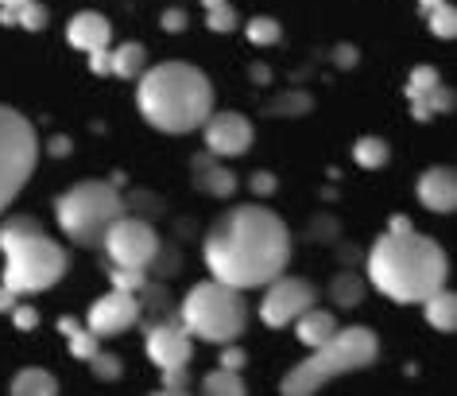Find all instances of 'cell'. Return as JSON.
Masks as SVG:
<instances>
[{
  "mask_svg": "<svg viewBox=\"0 0 457 396\" xmlns=\"http://www.w3.org/2000/svg\"><path fill=\"white\" fill-rule=\"evenodd\" d=\"M213 280L233 288H264L291 260V230L276 210L248 202L233 206L210 225L202 245Z\"/></svg>",
  "mask_w": 457,
  "mask_h": 396,
  "instance_id": "6da1fadb",
  "label": "cell"
},
{
  "mask_svg": "<svg viewBox=\"0 0 457 396\" xmlns=\"http://www.w3.org/2000/svg\"><path fill=\"white\" fill-rule=\"evenodd\" d=\"M364 273L376 291H384L392 303H422L430 291H438L450 276L445 249L415 230H387L380 241L369 249Z\"/></svg>",
  "mask_w": 457,
  "mask_h": 396,
  "instance_id": "7a4b0ae2",
  "label": "cell"
},
{
  "mask_svg": "<svg viewBox=\"0 0 457 396\" xmlns=\"http://www.w3.org/2000/svg\"><path fill=\"white\" fill-rule=\"evenodd\" d=\"M136 82V105L159 132H194L213 113L210 78L190 63H159Z\"/></svg>",
  "mask_w": 457,
  "mask_h": 396,
  "instance_id": "3957f363",
  "label": "cell"
},
{
  "mask_svg": "<svg viewBox=\"0 0 457 396\" xmlns=\"http://www.w3.org/2000/svg\"><path fill=\"white\" fill-rule=\"evenodd\" d=\"M0 253H4V284L16 296L54 288L71 268L66 249L51 233H43V225L28 214L0 222Z\"/></svg>",
  "mask_w": 457,
  "mask_h": 396,
  "instance_id": "277c9868",
  "label": "cell"
},
{
  "mask_svg": "<svg viewBox=\"0 0 457 396\" xmlns=\"http://www.w3.org/2000/svg\"><path fill=\"white\" fill-rule=\"evenodd\" d=\"M376 354H380V342L369 326H345L329 338V342L314 346V354L299 361L287 377H283L279 392L283 396H306V392H318L326 381L334 377H345V373H357V369H369Z\"/></svg>",
  "mask_w": 457,
  "mask_h": 396,
  "instance_id": "5b68a950",
  "label": "cell"
},
{
  "mask_svg": "<svg viewBox=\"0 0 457 396\" xmlns=\"http://www.w3.org/2000/svg\"><path fill=\"white\" fill-rule=\"evenodd\" d=\"M179 323L190 331V338L202 342L225 346L237 342L248 326V303L241 296V288L221 284V280H202L187 291V299L179 303Z\"/></svg>",
  "mask_w": 457,
  "mask_h": 396,
  "instance_id": "8992f818",
  "label": "cell"
},
{
  "mask_svg": "<svg viewBox=\"0 0 457 396\" xmlns=\"http://www.w3.org/2000/svg\"><path fill=\"white\" fill-rule=\"evenodd\" d=\"M120 214H124V195L112 179H86V183H74L71 190H62L54 198L59 230L82 249H97L109 222L120 218Z\"/></svg>",
  "mask_w": 457,
  "mask_h": 396,
  "instance_id": "52a82bcc",
  "label": "cell"
},
{
  "mask_svg": "<svg viewBox=\"0 0 457 396\" xmlns=\"http://www.w3.org/2000/svg\"><path fill=\"white\" fill-rule=\"evenodd\" d=\"M39 137L36 124L12 105H0V214L12 202L36 172Z\"/></svg>",
  "mask_w": 457,
  "mask_h": 396,
  "instance_id": "ba28073f",
  "label": "cell"
},
{
  "mask_svg": "<svg viewBox=\"0 0 457 396\" xmlns=\"http://www.w3.org/2000/svg\"><path fill=\"white\" fill-rule=\"evenodd\" d=\"M101 249H105L109 265L120 268H147L159 249V233L152 230L147 218H136V214L124 210L120 218L109 222L105 237H101Z\"/></svg>",
  "mask_w": 457,
  "mask_h": 396,
  "instance_id": "9c48e42d",
  "label": "cell"
},
{
  "mask_svg": "<svg viewBox=\"0 0 457 396\" xmlns=\"http://www.w3.org/2000/svg\"><path fill=\"white\" fill-rule=\"evenodd\" d=\"M264 303H260V319H264V326H271V331H283V326H291L306 308H314L318 291L311 280L303 276H276L264 284Z\"/></svg>",
  "mask_w": 457,
  "mask_h": 396,
  "instance_id": "30bf717a",
  "label": "cell"
},
{
  "mask_svg": "<svg viewBox=\"0 0 457 396\" xmlns=\"http://www.w3.org/2000/svg\"><path fill=\"white\" fill-rule=\"evenodd\" d=\"M144 346H147V358H152L155 369H175V366H190L194 361L190 331L175 315H170V319H147Z\"/></svg>",
  "mask_w": 457,
  "mask_h": 396,
  "instance_id": "8fae6325",
  "label": "cell"
},
{
  "mask_svg": "<svg viewBox=\"0 0 457 396\" xmlns=\"http://www.w3.org/2000/svg\"><path fill=\"white\" fill-rule=\"evenodd\" d=\"M202 140H205V152L217 156V160H233V156H245L253 148V121L245 113H210L202 121Z\"/></svg>",
  "mask_w": 457,
  "mask_h": 396,
  "instance_id": "7c38bea8",
  "label": "cell"
},
{
  "mask_svg": "<svg viewBox=\"0 0 457 396\" xmlns=\"http://www.w3.org/2000/svg\"><path fill=\"white\" fill-rule=\"evenodd\" d=\"M144 319L140 311V299H136V291H124V288H112L109 296H101L94 308L86 315V326L94 331L97 338H112V334H124L132 331L136 323Z\"/></svg>",
  "mask_w": 457,
  "mask_h": 396,
  "instance_id": "4fadbf2b",
  "label": "cell"
},
{
  "mask_svg": "<svg viewBox=\"0 0 457 396\" xmlns=\"http://www.w3.org/2000/svg\"><path fill=\"white\" fill-rule=\"evenodd\" d=\"M419 202L434 214H453L457 206V175L453 167H430L419 179Z\"/></svg>",
  "mask_w": 457,
  "mask_h": 396,
  "instance_id": "5bb4252c",
  "label": "cell"
},
{
  "mask_svg": "<svg viewBox=\"0 0 457 396\" xmlns=\"http://www.w3.org/2000/svg\"><path fill=\"white\" fill-rule=\"evenodd\" d=\"M194 187L205 190V195H213V198H228L237 190V175L228 172V167H221V160L210 152H202V156H194Z\"/></svg>",
  "mask_w": 457,
  "mask_h": 396,
  "instance_id": "9a60e30c",
  "label": "cell"
},
{
  "mask_svg": "<svg viewBox=\"0 0 457 396\" xmlns=\"http://www.w3.org/2000/svg\"><path fill=\"white\" fill-rule=\"evenodd\" d=\"M66 39H71V47L78 51H101V47H109V39H112V28H109V20L101 16V13H78L71 20V28H66Z\"/></svg>",
  "mask_w": 457,
  "mask_h": 396,
  "instance_id": "2e32d148",
  "label": "cell"
},
{
  "mask_svg": "<svg viewBox=\"0 0 457 396\" xmlns=\"http://www.w3.org/2000/svg\"><path fill=\"white\" fill-rule=\"evenodd\" d=\"M291 326H295V334H299V342H303V346H311V350H314V346H322V342H329V338L337 334L334 311H322V308H306Z\"/></svg>",
  "mask_w": 457,
  "mask_h": 396,
  "instance_id": "e0dca14e",
  "label": "cell"
},
{
  "mask_svg": "<svg viewBox=\"0 0 457 396\" xmlns=\"http://www.w3.org/2000/svg\"><path fill=\"white\" fill-rule=\"evenodd\" d=\"M422 311H427V323L434 326V331H442V334L457 331V296L445 284L422 299Z\"/></svg>",
  "mask_w": 457,
  "mask_h": 396,
  "instance_id": "ac0fdd59",
  "label": "cell"
},
{
  "mask_svg": "<svg viewBox=\"0 0 457 396\" xmlns=\"http://www.w3.org/2000/svg\"><path fill=\"white\" fill-rule=\"evenodd\" d=\"M147 71V47L144 43H124L109 51V74L112 78H140Z\"/></svg>",
  "mask_w": 457,
  "mask_h": 396,
  "instance_id": "d6986e66",
  "label": "cell"
},
{
  "mask_svg": "<svg viewBox=\"0 0 457 396\" xmlns=\"http://www.w3.org/2000/svg\"><path fill=\"white\" fill-rule=\"evenodd\" d=\"M12 392L16 396H54L59 392V381H54V373L31 366V369H20L12 377Z\"/></svg>",
  "mask_w": 457,
  "mask_h": 396,
  "instance_id": "ffe728a7",
  "label": "cell"
},
{
  "mask_svg": "<svg viewBox=\"0 0 457 396\" xmlns=\"http://www.w3.org/2000/svg\"><path fill=\"white\" fill-rule=\"evenodd\" d=\"M136 299H140V311L147 315V319H170V315H175L170 291L163 284H155V280H147V284L136 291Z\"/></svg>",
  "mask_w": 457,
  "mask_h": 396,
  "instance_id": "44dd1931",
  "label": "cell"
},
{
  "mask_svg": "<svg viewBox=\"0 0 457 396\" xmlns=\"http://www.w3.org/2000/svg\"><path fill=\"white\" fill-rule=\"evenodd\" d=\"M59 331L66 334V342H71V354H74V358L89 361V358L97 354V342H101V338L89 331V326L78 323V319H59Z\"/></svg>",
  "mask_w": 457,
  "mask_h": 396,
  "instance_id": "7402d4cb",
  "label": "cell"
},
{
  "mask_svg": "<svg viewBox=\"0 0 457 396\" xmlns=\"http://www.w3.org/2000/svg\"><path fill=\"white\" fill-rule=\"evenodd\" d=\"M202 392L205 396H245V381L237 369H225L217 366L213 373H205L202 377Z\"/></svg>",
  "mask_w": 457,
  "mask_h": 396,
  "instance_id": "603a6c76",
  "label": "cell"
},
{
  "mask_svg": "<svg viewBox=\"0 0 457 396\" xmlns=\"http://www.w3.org/2000/svg\"><path fill=\"white\" fill-rule=\"evenodd\" d=\"M329 296H334L337 308H357L364 299V280L357 273H341V276H334V284H329Z\"/></svg>",
  "mask_w": 457,
  "mask_h": 396,
  "instance_id": "cb8c5ba5",
  "label": "cell"
},
{
  "mask_svg": "<svg viewBox=\"0 0 457 396\" xmlns=\"http://www.w3.org/2000/svg\"><path fill=\"white\" fill-rule=\"evenodd\" d=\"M387 140L380 137H361L357 144H353V160H357L361 167H369V172H376V167H384L387 164Z\"/></svg>",
  "mask_w": 457,
  "mask_h": 396,
  "instance_id": "d4e9b609",
  "label": "cell"
},
{
  "mask_svg": "<svg viewBox=\"0 0 457 396\" xmlns=\"http://www.w3.org/2000/svg\"><path fill=\"white\" fill-rule=\"evenodd\" d=\"M205 4V28L210 31H237L241 28V20H237V13L228 8V0H202Z\"/></svg>",
  "mask_w": 457,
  "mask_h": 396,
  "instance_id": "484cf974",
  "label": "cell"
},
{
  "mask_svg": "<svg viewBox=\"0 0 457 396\" xmlns=\"http://www.w3.org/2000/svg\"><path fill=\"white\" fill-rule=\"evenodd\" d=\"M245 36H248V43H253V47H271V43L283 39V28H279L271 16H256V20H248Z\"/></svg>",
  "mask_w": 457,
  "mask_h": 396,
  "instance_id": "4316f807",
  "label": "cell"
},
{
  "mask_svg": "<svg viewBox=\"0 0 457 396\" xmlns=\"http://www.w3.org/2000/svg\"><path fill=\"white\" fill-rule=\"evenodd\" d=\"M427 24H430V31L438 39H453L457 36V13H453V4H434L430 13H427Z\"/></svg>",
  "mask_w": 457,
  "mask_h": 396,
  "instance_id": "83f0119b",
  "label": "cell"
},
{
  "mask_svg": "<svg viewBox=\"0 0 457 396\" xmlns=\"http://www.w3.org/2000/svg\"><path fill=\"white\" fill-rule=\"evenodd\" d=\"M442 82V74H438V66H415V71H411V78H407V97H422L427 94V89H434Z\"/></svg>",
  "mask_w": 457,
  "mask_h": 396,
  "instance_id": "f1b7e54d",
  "label": "cell"
},
{
  "mask_svg": "<svg viewBox=\"0 0 457 396\" xmlns=\"http://www.w3.org/2000/svg\"><path fill=\"white\" fill-rule=\"evenodd\" d=\"M16 13V28H28V31H43L47 28V8L39 4V0H28V4L12 8Z\"/></svg>",
  "mask_w": 457,
  "mask_h": 396,
  "instance_id": "f546056e",
  "label": "cell"
},
{
  "mask_svg": "<svg viewBox=\"0 0 457 396\" xmlns=\"http://www.w3.org/2000/svg\"><path fill=\"white\" fill-rule=\"evenodd\" d=\"M109 280H112V288L140 291V288L147 284V268H120V265H109Z\"/></svg>",
  "mask_w": 457,
  "mask_h": 396,
  "instance_id": "4dcf8cb0",
  "label": "cell"
},
{
  "mask_svg": "<svg viewBox=\"0 0 457 396\" xmlns=\"http://www.w3.org/2000/svg\"><path fill=\"white\" fill-rule=\"evenodd\" d=\"M306 109H311V97L306 94H283V97L271 101L268 113H276V117H303Z\"/></svg>",
  "mask_w": 457,
  "mask_h": 396,
  "instance_id": "1f68e13d",
  "label": "cell"
},
{
  "mask_svg": "<svg viewBox=\"0 0 457 396\" xmlns=\"http://www.w3.org/2000/svg\"><path fill=\"white\" fill-rule=\"evenodd\" d=\"M89 369H94V377H97V381H117L120 373H124L120 358H117V354H101V350H97L94 358H89Z\"/></svg>",
  "mask_w": 457,
  "mask_h": 396,
  "instance_id": "d6a6232c",
  "label": "cell"
},
{
  "mask_svg": "<svg viewBox=\"0 0 457 396\" xmlns=\"http://www.w3.org/2000/svg\"><path fill=\"white\" fill-rule=\"evenodd\" d=\"M163 373V389L167 396H179V392H190V366H175V369H159Z\"/></svg>",
  "mask_w": 457,
  "mask_h": 396,
  "instance_id": "836d02e7",
  "label": "cell"
},
{
  "mask_svg": "<svg viewBox=\"0 0 457 396\" xmlns=\"http://www.w3.org/2000/svg\"><path fill=\"white\" fill-rule=\"evenodd\" d=\"M124 210L136 214V218H152V214H159V198L147 195V190H136V195L124 198Z\"/></svg>",
  "mask_w": 457,
  "mask_h": 396,
  "instance_id": "e575fe53",
  "label": "cell"
},
{
  "mask_svg": "<svg viewBox=\"0 0 457 396\" xmlns=\"http://www.w3.org/2000/svg\"><path fill=\"white\" fill-rule=\"evenodd\" d=\"M8 315H12L16 331H36V326H39V311H36V308H28V303H20V299H16V308L8 311Z\"/></svg>",
  "mask_w": 457,
  "mask_h": 396,
  "instance_id": "d590c367",
  "label": "cell"
},
{
  "mask_svg": "<svg viewBox=\"0 0 457 396\" xmlns=\"http://www.w3.org/2000/svg\"><path fill=\"white\" fill-rule=\"evenodd\" d=\"M159 24H163V31H170V36H179V31H187V13H179V8H170V13H163V20H159Z\"/></svg>",
  "mask_w": 457,
  "mask_h": 396,
  "instance_id": "8d00e7d4",
  "label": "cell"
},
{
  "mask_svg": "<svg viewBox=\"0 0 457 396\" xmlns=\"http://www.w3.org/2000/svg\"><path fill=\"white\" fill-rule=\"evenodd\" d=\"M253 195H260V198L276 195V175H271V172H256L253 175Z\"/></svg>",
  "mask_w": 457,
  "mask_h": 396,
  "instance_id": "74e56055",
  "label": "cell"
},
{
  "mask_svg": "<svg viewBox=\"0 0 457 396\" xmlns=\"http://www.w3.org/2000/svg\"><path fill=\"white\" fill-rule=\"evenodd\" d=\"M245 361H248L245 350H237V346H228V342H225V350H221V366H225V369H237V373H241V369H245Z\"/></svg>",
  "mask_w": 457,
  "mask_h": 396,
  "instance_id": "f35d334b",
  "label": "cell"
},
{
  "mask_svg": "<svg viewBox=\"0 0 457 396\" xmlns=\"http://www.w3.org/2000/svg\"><path fill=\"white\" fill-rule=\"evenodd\" d=\"M89 71H94V74H109V47L89 51Z\"/></svg>",
  "mask_w": 457,
  "mask_h": 396,
  "instance_id": "ab89813d",
  "label": "cell"
},
{
  "mask_svg": "<svg viewBox=\"0 0 457 396\" xmlns=\"http://www.w3.org/2000/svg\"><path fill=\"white\" fill-rule=\"evenodd\" d=\"M334 63H337V66H353V63H357V51H353L349 43H345V47L334 51Z\"/></svg>",
  "mask_w": 457,
  "mask_h": 396,
  "instance_id": "60d3db41",
  "label": "cell"
},
{
  "mask_svg": "<svg viewBox=\"0 0 457 396\" xmlns=\"http://www.w3.org/2000/svg\"><path fill=\"white\" fill-rule=\"evenodd\" d=\"M16 308V291L8 284H0V311H12Z\"/></svg>",
  "mask_w": 457,
  "mask_h": 396,
  "instance_id": "b9f144b4",
  "label": "cell"
},
{
  "mask_svg": "<svg viewBox=\"0 0 457 396\" xmlns=\"http://www.w3.org/2000/svg\"><path fill=\"white\" fill-rule=\"evenodd\" d=\"M47 148H51V156H71V140H66V137H51Z\"/></svg>",
  "mask_w": 457,
  "mask_h": 396,
  "instance_id": "7bdbcfd3",
  "label": "cell"
},
{
  "mask_svg": "<svg viewBox=\"0 0 457 396\" xmlns=\"http://www.w3.org/2000/svg\"><path fill=\"white\" fill-rule=\"evenodd\" d=\"M387 230L403 233V230H415V225H411V218H403V214H395V218H392V222H387Z\"/></svg>",
  "mask_w": 457,
  "mask_h": 396,
  "instance_id": "ee69618b",
  "label": "cell"
},
{
  "mask_svg": "<svg viewBox=\"0 0 457 396\" xmlns=\"http://www.w3.org/2000/svg\"><path fill=\"white\" fill-rule=\"evenodd\" d=\"M0 24H8V28H16V13H12V8H0Z\"/></svg>",
  "mask_w": 457,
  "mask_h": 396,
  "instance_id": "f6af8a7d",
  "label": "cell"
},
{
  "mask_svg": "<svg viewBox=\"0 0 457 396\" xmlns=\"http://www.w3.org/2000/svg\"><path fill=\"white\" fill-rule=\"evenodd\" d=\"M434 4H442V0H419V8H422V16H427V13H430V8H434Z\"/></svg>",
  "mask_w": 457,
  "mask_h": 396,
  "instance_id": "bcb514c9",
  "label": "cell"
},
{
  "mask_svg": "<svg viewBox=\"0 0 457 396\" xmlns=\"http://www.w3.org/2000/svg\"><path fill=\"white\" fill-rule=\"evenodd\" d=\"M20 4H28V0H0V8H20Z\"/></svg>",
  "mask_w": 457,
  "mask_h": 396,
  "instance_id": "7dc6e473",
  "label": "cell"
}]
</instances>
